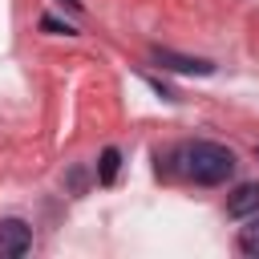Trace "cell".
<instances>
[{
  "label": "cell",
  "instance_id": "cell-5",
  "mask_svg": "<svg viewBox=\"0 0 259 259\" xmlns=\"http://www.w3.org/2000/svg\"><path fill=\"white\" fill-rule=\"evenodd\" d=\"M117 170H121V154H117L113 146H105L101 158H97V182H101V186H113V182H117Z\"/></svg>",
  "mask_w": 259,
  "mask_h": 259
},
{
  "label": "cell",
  "instance_id": "cell-2",
  "mask_svg": "<svg viewBox=\"0 0 259 259\" xmlns=\"http://www.w3.org/2000/svg\"><path fill=\"white\" fill-rule=\"evenodd\" d=\"M32 247V227L24 219H0V259H20Z\"/></svg>",
  "mask_w": 259,
  "mask_h": 259
},
{
  "label": "cell",
  "instance_id": "cell-6",
  "mask_svg": "<svg viewBox=\"0 0 259 259\" xmlns=\"http://www.w3.org/2000/svg\"><path fill=\"white\" fill-rule=\"evenodd\" d=\"M239 251L259 259V214H251V219H247V227L239 231Z\"/></svg>",
  "mask_w": 259,
  "mask_h": 259
},
{
  "label": "cell",
  "instance_id": "cell-4",
  "mask_svg": "<svg viewBox=\"0 0 259 259\" xmlns=\"http://www.w3.org/2000/svg\"><path fill=\"white\" fill-rule=\"evenodd\" d=\"M227 214H231V219H251V214H259V182L235 186V194L227 198Z\"/></svg>",
  "mask_w": 259,
  "mask_h": 259
},
{
  "label": "cell",
  "instance_id": "cell-1",
  "mask_svg": "<svg viewBox=\"0 0 259 259\" xmlns=\"http://www.w3.org/2000/svg\"><path fill=\"white\" fill-rule=\"evenodd\" d=\"M182 154V170L186 178H194L198 186H223L231 174H235V150L231 146H219V142H190L178 150Z\"/></svg>",
  "mask_w": 259,
  "mask_h": 259
},
{
  "label": "cell",
  "instance_id": "cell-8",
  "mask_svg": "<svg viewBox=\"0 0 259 259\" xmlns=\"http://www.w3.org/2000/svg\"><path fill=\"white\" fill-rule=\"evenodd\" d=\"M61 4H69L73 12H85V0H61Z\"/></svg>",
  "mask_w": 259,
  "mask_h": 259
},
{
  "label": "cell",
  "instance_id": "cell-3",
  "mask_svg": "<svg viewBox=\"0 0 259 259\" xmlns=\"http://www.w3.org/2000/svg\"><path fill=\"white\" fill-rule=\"evenodd\" d=\"M150 57L162 65V69H170V73H186V77H210L214 73V65L210 61H202V57H182V53H174V49H150Z\"/></svg>",
  "mask_w": 259,
  "mask_h": 259
},
{
  "label": "cell",
  "instance_id": "cell-7",
  "mask_svg": "<svg viewBox=\"0 0 259 259\" xmlns=\"http://www.w3.org/2000/svg\"><path fill=\"white\" fill-rule=\"evenodd\" d=\"M40 32H57V36H73V32H77V28H73V24H65V20H57V16H49V12H45V16H40Z\"/></svg>",
  "mask_w": 259,
  "mask_h": 259
}]
</instances>
